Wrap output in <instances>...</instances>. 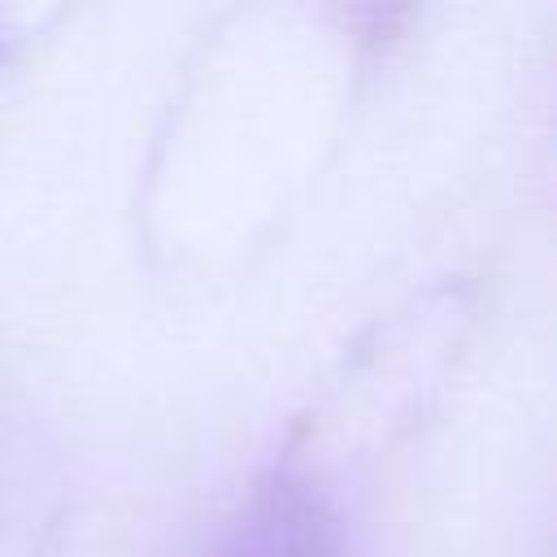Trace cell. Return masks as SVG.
<instances>
[{"label": "cell", "instance_id": "6da1fadb", "mask_svg": "<svg viewBox=\"0 0 557 557\" xmlns=\"http://www.w3.org/2000/svg\"><path fill=\"white\" fill-rule=\"evenodd\" d=\"M205 557H348V535L313 483L278 474L231 513Z\"/></svg>", "mask_w": 557, "mask_h": 557}]
</instances>
